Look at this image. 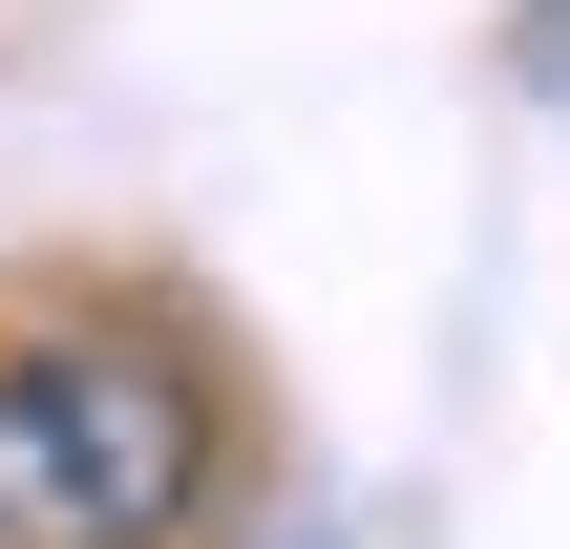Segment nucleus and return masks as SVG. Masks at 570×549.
<instances>
[{
    "label": "nucleus",
    "instance_id": "nucleus-1",
    "mask_svg": "<svg viewBox=\"0 0 570 549\" xmlns=\"http://www.w3.org/2000/svg\"><path fill=\"white\" fill-rule=\"evenodd\" d=\"M233 487V402L148 317L0 339V549H190Z\"/></svg>",
    "mask_w": 570,
    "mask_h": 549
}]
</instances>
